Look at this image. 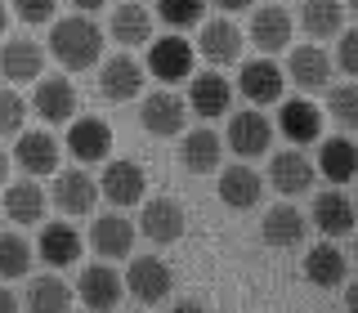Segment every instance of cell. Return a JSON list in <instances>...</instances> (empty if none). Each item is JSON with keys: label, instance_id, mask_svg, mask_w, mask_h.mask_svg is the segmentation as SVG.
<instances>
[{"label": "cell", "instance_id": "obj_1", "mask_svg": "<svg viewBox=\"0 0 358 313\" xmlns=\"http://www.w3.org/2000/svg\"><path fill=\"white\" fill-rule=\"evenodd\" d=\"M45 54H50L59 67H67V72H85V67H94L99 54H103V31H99V22H90L85 14L59 18L50 27Z\"/></svg>", "mask_w": 358, "mask_h": 313}, {"label": "cell", "instance_id": "obj_2", "mask_svg": "<svg viewBox=\"0 0 358 313\" xmlns=\"http://www.w3.org/2000/svg\"><path fill=\"white\" fill-rule=\"evenodd\" d=\"M121 277H126V296L139 300V305H162L175 291V273L162 255H139V260H130V268Z\"/></svg>", "mask_w": 358, "mask_h": 313}, {"label": "cell", "instance_id": "obj_3", "mask_svg": "<svg viewBox=\"0 0 358 313\" xmlns=\"http://www.w3.org/2000/svg\"><path fill=\"white\" fill-rule=\"evenodd\" d=\"M193 63H197V50H193L184 36H179V31L148 41V72H152L162 85L188 81V76H193Z\"/></svg>", "mask_w": 358, "mask_h": 313}, {"label": "cell", "instance_id": "obj_4", "mask_svg": "<svg viewBox=\"0 0 358 313\" xmlns=\"http://www.w3.org/2000/svg\"><path fill=\"white\" fill-rule=\"evenodd\" d=\"M99 201V179L85 175V170H54V184H50V206L59 210L63 219H76V215H90Z\"/></svg>", "mask_w": 358, "mask_h": 313}, {"label": "cell", "instance_id": "obj_5", "mask_svg": "<svg viewBox=\"0 0 358 313\" xmlns=\"http://www.w3.org/2000/svg\"><path fill=\"white\" fill-rule=\"evenodd\" d=\"M224 143H229V148L238 152L242 161H251V156H264L268 143H273V121H268L260 108L233 112V117H229V130H224Z\"/></svg>", "mask_w": 358, "mask_h": 313}, {"label": "cell", "instance_id": "obj_6", "mask_svg": "<svg viewBox=\"0 0 358 313\" xmlns=\"http://www.w3.org/2000/svg\"><path fill=\"white\" fill-rule=\"evenodd\" d=\"M76 300H81L85 309H117L121 300H126V277L112 268V260H99L81 268V277H76Z\"/></svg>", "mask_w": 358, "mask_h": 313}, {"label": "cell", "instance_id": "obj_7", "mask_svg": "<svg viewBox=\"0 0 358 313\" xmlns=\"http://www.w3.org/2000/svg\"><path fill=\"white\" fill-rule=\"evenodd\" d=\"M14 166L27 179H45V175H54L59 170V139L54 134H45V130H18L14 134Z\"/></svg>", "mask_w": 358, "mask_h": 313}, {"label": "cell", "instance_id": "obj_8", "mask_svg": "<svg viewBox=\"0 0 358 313\" xmlns=\"http://www.w3.org/2000/svg\"><path fill=\"white\" fill-rule=\"evenodd\" d=\"M188 121V103L179 94H171V89H152V94H143L139 103V126L157 134V139H171V134L184 130Z\"/></svg>", "mask_w": 358, "mask_h": 313}, {"label": "cell", "instance_id": "obj_9", "mask_svg": "<svg viewBox=\"0 0 358 313\" xmlns=\"http://www.w3.org/2000/svg\"><path fill=\"white\" fill-rule=\"evenodd\" d=\"M67 152H72L81 166L108 161V152H112V126H108L103 117H72V121H67Z\"/></svg>", "mask_w": 358, "mask_h": 313}, {"label": "cell", "instance_id": "obj_10", "mask_svg": "<svg viewBox=\"0 0 358 313\" xmlns=\"http://www.w3.org/2000/svg\"><path fill=\"white\" fill-rule=\"evenodd\" d=\"M184 224H188L184 206H179L175 197H152V201H143V210H139V233L152 246H175L184 238Z\"/></svg>", "mask_w": 358, "mask_h": 313}, {"label": "cell", "instance_id": "obj_11", "mask_svg": "<svg viewBox=\"0 0 358 313\" xmlns=\"http://www.w3.org/2000/svg\"><path fill=\"white\" fill-rule=\"evenodd\" d=\"M99 193H103L112 206H139L143 193H148V175H143V166H139V161L121 156V161H108V166H103Z\"/></svg>", "mask_w": 358, "mask_h": 313}, {"label": "cell", "instance_id": "obj_12", "mask_svg": "<svg viewBox=\"0 0 358 313\" xmlns=\"http://www.w3.org/2000/svg\"><path fill=\"white\" fill-rule=\"evenodd\" d=\"M188 112L201 121H215V117H229V108H233V85L224 81L220 72H197V76H188Z\"/></svg>", "mask_w": 358, "mask_h": 313}, {"label": "cell", "instance_id": "obj_13", "mask_svg": "<svg viewBox=\"0 0 358 313\" xmlns=\"http://www.w3.org/2000/svg\"><path fill=\"white\" fill-rule=\"evenodd\" d=\"M197 45L193 50L201 54L206 63H215V67H224V63H238L242 59V27L238 22H229V18H201L197 22Z\"/></svg>", "mask_w": 358, "mask_h": 313}, {"label": "cell", "instance_id": "obj_14", "mask_svg": "<svg viewBox=\"0 0 358 313\" xmlns=\"http://www.w3.org/2000/svg\"><path fill=\"white\" fill-rule=\"evenodd\" d=\"M134 224L126 219V215H99L94 224H90V251L99 255V260H130V251H134Z\"/></svg>", "mask_w": 358, "mask_h": 313}, {"label": "cell", "instance_id": "obj_15", "mask_svg": "<svg viewBox=\"0 0 358 313\" xmlns=\"http://www.w3.org/2000/svg\"><path fill=\"white\" fill-rule=\"evenodd\" d=\"M31 108H36V117L50 121V126H67V121L76 117V85L67 81V76H36Z\"/></svg>", "mask_w": 358, "mask_h": 313}, {"label": "cell", "instance_id": "obj_16", "mask_svg": "<svg viewBox=\"0 0 358 313\" xmlns=\"http://www.w3.org/2000/svg\"><path fill=\"white\" fill-rule=\"evenodd\" d=\"M305 233H309V219L300 215L291 201L268 206L264 219H260V238H264V246H273V251H296V246L305 242Z\"/></svg>", "mask_w": 358, "mask_h": 313}, {"label": "cell", "instance_id": "obj_17", "mask_svg": "<svg viewBox=\"0 0 358 313\" xmlns=\"http://www.w3.org/2000/svg\"><path fill=\"white\" fill-rule=\"evenodd\" d=\"M309 219H313V228H318L322 238H350L354 233V197L336 184V188L313 197V215Z\"/></svg>", "mask_w": 358, "mask_h": 313}, {"label": "cell", "instance_id": "obj_18", "mask_svg": "<svg viewBox=\"0 0 358 313\" xmlns=\"http://www.w3.org/2000/svg\"><path fill=\"white\" fill-rule=\"evenodd\" d=\"M36 251H41V260L50 264V268H67V264L81 260L85 238L72 228V219H50L41 228V238H36Z\"/></svg>", "mask_w": 358, "mask_h": 313}, {"label": "cell", "instance_id": "obj_19", "mask_svg": "<svg viewBox=\"0 0 358 313\" xmlns=\"http://www.w3.org/2000/svg\"><path fill=\"white\" fill-rule=\"evenodd\" d=\"M313 161L300 148H287V152H273V161H268V184L278 188L282 197H305L313 188Z\"/></svg>", "mask_w": 358, "mask_h": 313}, {"label": "cell", "instance_id": "obj_20", "mask_svg": "<svg viewBox=\"0 0 358 313\" xmlns=\"http://www.w3.org/2000/svg\"><path fill=\"white\" fill-rule=\"evenodd\" d=\"M350 277V260L336 242H318L305 251V282L318 291H341V282Z\"/></svg>", "mask_w": 358, "mask_h": 313}, {"label": "cell", "instance_id": "obj_21", "mask_svg": "<svg viewBox=\"0 0 358 313\" xmlns=\"http://www.w3.org/2000/svg\"><path fill=\"white\" fill-rule=\"evenodd\" d=\"M99 94L112 99V103H130L134 94H143V67L130 54H112L99 67Z\"/></svg>", "mask_w": 358, "mask_h": 313}, {"label": "cell", "instance_id": "obj_22", "mask_svg": "<svg viewBox=\"0 0 358 313\" xmlns=\"http://www.w3.org/2000/svg\"><path fill=\"white\" fill-rule=\"evenodd\" d=\"M331 54L322 50L318 41H309V45H296V50L287 54V76L296 81L300 89H322L331 81Z\"/></svg>", "mask_w": 358, "mask_h": 313}, {"label": "cell", "instance_id": "obj_23", "mask_svg": "<svg viewBox=\"0 0 358 313\" xmlns=\"http://www.w3.org/2000/svg\"><path fill=\"white\" fill-rule=\"evenodd\" d=\"M0 72H5V81H36L45 72V45H36L31 36H14L0 45Z\"/></svg>", "mask_w": 358, "mask_h": 313}, {"label": "cell", "instance_id": "obj_24", "mask_svg": "<svg viewBox=\"0 0 358 313\" xmlns=\"http://www.w3.org/2000/svg\"><path fill=\"white\" fill-rule=\"evenodd\" d=\"M291 31H296V18L282 9V0L251 14V41H255V50H264V54H282L291 45Z\"/></svg>", "mask_w": 358, "mask_h": 313}, {"label": "cell", "instance_id": "obj_25", "mask_svg": "<svg viewBox=\"0 0 358 313\" xmlns=\"http://www.w3.org/2000/svg\"><path fill=\"white\" fill-rule=\"evenodd\" d=\"M238 89H242L246 99H251L255 108L278 103V99H282V67H278L273 59H251V63H242V72H238Z\"/></svg>", "mask_w": 358, "mask_h": 313}, {"label": "cell", "instance_id": "obj_26", "mask_svg": "<svg viewBox=\"0 0 358 313\" xmlns=\"http://www.w3.org/2000/svg\"><path fill=\"white\" fill-rule=\"evenodd\" d=\"M152 27H157V18H152V9L143 5V0H126V5H117V9H112V22H108L112 41L126 45V50L148 45L152 41Z\"/></svg>", "mask_w": 358, "mask_h": 313}, {"label": "cell", "instance_id": "obj_27", "mask_svg": "<svg viewBox=\"0 0 358 313\" xmlns=\"http://www.w3.org/2000/svg\"><path fill=\"white\" fill-rule=\"evenodd\" d=\"M260 197H264V179L251 170V166H224L220 170V201L229 210H251V206H260Z\"/></svg>", "mask_w": 358, "mask_h": 313}, {"label": "cell", "instance_id": "obj_28", "mask_svg": "<svg viewBox=\"0 0 358 313\" xmlns=\"http://www.w3.org/2000/svg\"><path fill=\"white\" fill-rule=\"evenodd\" d=\"M278 130H282L296 148L313 143L322 134V112H318V103H309V99H287L282 112H278Z\"/></svg>", "mask_w": 358, "mask_h": 313}, {"label": "cell", "instance_id": "obj_29", "mask_svg": "<svg viewBox=\"0 0 358 313\" xmlns=\"http://www.w3.org/2000/svg\"><path fill=\"white\" fill-rule=\"evenodd\" d=\"M45 210H50V193L36 179H18V184L5 188V215L14 224H41Z\"/></svg>", "mask_w": 358, "mask_h": 313}, {"label": "cell", "instance_id": "obj_30", "mask_svg": "<svg viewBox=\"0 0 358 313\" xmlns=\"http://www.w3.org/2000/svg\"><path fill=\"white\" fill-rule=\"evenodd\" d=\"M300 31H305L309 41H331L336 31L345 27V5L341 0H305V5H300Z\"/></svg>", "mask_w": 358, "mask_h": 313}, {"label": "cell", "instance_id": "obj_31", "mask_svg": "<svg viewBox=\"0 0 358 313\" xmlns=\"http://www.w3.org/2000/svg\"><path fill=\"white\" fill-rule=\"evenodd\" d=\"M220 152H224V143L215 130H188L184 143H179V161H184L188 175H210L220 166Z\"/></svg>", "mask_w": 358, "mask_h": 313}, {"label": "cell", "instance_id": "obj_32", "mask_svg": "<svg viewBox=\"0 0 358 313\" xmlns=\"http://www.w3.org/2000/svg\"><path fill=\"white\" fill-rule=\"evenodd\" d=\"M313 170H322V179H331V184H350L354 170H358V152H354V139L350 134H336V139L322 143V152H318V166Z\"/></svg>", "mask_w": 358, "mask_h": 313}, {"label": "cell", "instance_id": "obj_33", "mask_svg": "<svg viewBox=\"0 0 358 313\" xmlns=\"http://www.w3.org/2000/svg\"><path fill=\"white\" fill-rule=\"evenodd\" d=\"M22 300H27V309L54 313V309H67V305H72V286H67L59 273H36L27 282V291H22Z\"/></svg>", "mask_w": 358, "mask_h": 313}, {"label": "cell", "instance_id": "obj_34", "mask_svg": "<svg viewBox=\"0 0 358 313\" xmlns=\"http://www.w3.org/2000/svg\"><path fill=\"white\" fill-rule=\"evenodd\" d=\"M157 22H166L171 31H188L206 18V0H157Z\"/></svg>", "mask_w": 358, "mask_h": 313}, {"label": "cell", "instance_id": "obj_35", "mask_svg": "<svg viewBox=\"0 0 358 313\" xmlns=\"http://www.w3.org/2000/svg\"><path fill=\"white\" fill-rule=\"evenodd\" d=\"M31 268V246L18 233H0V282H14Z\"/></svg>", "mask_w": 358, "mask_h": 313}, {"label": "cell", "instance_id": "obj_36", "mask_svg": "<svg viewBox=\"0 0 358 313\" xmlns=\"http://www.w3.org/2000/svg\"><path fill=\"white\" fill-rule=\"evenodd\" d=\"M327 112H331V121L341 130H354L358 126V89L345 81V85H331L327 89Z\"/></svg>", "mask_w": 358, "mask_h": 313}, {"label": "cell", "instance_id": "obj_37", "mask_svg": "<svg viewBox=\"0 0 358 313\" xmlns=\"http://www.w3.org/2000/svg\"><path fill=\"white\" fill-rule=\"evenodd\" d=\"M22 121H27V103H22V94L14 89H0V139H9V134L22 130Z\"/></svg>", "mask_w": 358, "mask_h": 313}, {"label": "cell", "instance_id": "obj_38", "mask_svg": "<svg viewBox=\"0 0 358 313\" xmlns=\"http://www.w3.org/2000/svg\"><path fill=\"white\" fill-rule=\"evenodd\" d=\"M9 14L18 22H27V27H41V22H54L59 14V0H14L9 5Z\"/></svg>", "mask_w": 358, "mask_h": 313}, {"label": "cell", "instance_id": "obj_39", "mask_svg": "<svg viewBox=\"0 0 358 313\" xmlns=\"http://www.w3.org/2000/svg\"><path fill=\"white\" fill-rule=\"evenodd\" d=\"M331 67H341L345 76H354V72H358V31H350V27H341V31H336V54H331Z\"/></svg>", "mask_w": 358, "mask_h": 313}, {"label": "cell", "instance_id": "obj_40", "mask_svg": "<svg viewBox=\"0 0 358 313\" xmlns=\"http://www.w3.org/2000/svg\"><path fill=\"white\" fill-rule=\"evenodd\" d=\"M9 309H18V296L9 286H0V313H9Z\"/></svg>", "mask_w": 358, "mask_h": 313}, {"label": "cell", "instance_id": "obj_41", "mask_svg": "<svg viewBox=\"0 0 358 313\" xmlns=\"http://www.w3.org/2000/svg\"><path fill=\"white\" fill-rule=\"evenodd\" d=\"M224 14H238V9H251V0H215Z\"/></svg>", "mask_w": 358, "mask_h": 313}, {"label": "cell", "instance_id": "obj_42", "mask_svg": "<svg viewBox=\"0 0 358 313\" xmlns=\"http://www.w3.org/2000/svg\"><path fill=\"white\" fill-rule=\"evenodd\" d=\"M9 170H14V156H9L5 148H0V184H5V179H9Z\"/></svg>", "mask_w": 358, "mask_h": 313}, {"label": "cell", "instance_id": "obj_43", "mask_svg": "<svg viewBox=\"0 0 358 313\" xmlns=\"http://www.w3.org/2000/svg\"><path fill=\"white\" fill-rule=\"evenodd\" d=\"M72 5H76V9H81V14H94V9H103V5H108V0H72Z\"/></svg>", "mask_w": 358, "mask_h": 313}, {"label": "cell", "instance_id": "obj_44", "mask_svg": "<svg viewBox=\"0 0 358 313\" xmlns=\"http://www.w3.org/2000/svg\"><path fill=\"white\" fill-rule=\"evenodd\" d=\"M5 27H9V5L0 0V36H5Z\"/></svg>", "mask_w": 358, "mask_h": 313}]
</instances>
